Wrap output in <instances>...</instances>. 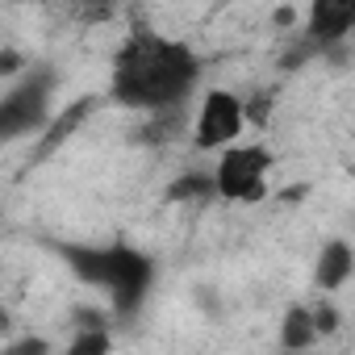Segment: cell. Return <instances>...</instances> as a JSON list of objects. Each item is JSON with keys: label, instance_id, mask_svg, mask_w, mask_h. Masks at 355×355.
Listing matches in <instances>:
<instances>
[{"label": "cell", "instance_id": "cell-1", "mask_svg": "<svg viewBox=\"0 0 355 355\" xmlns=\"http://www.w3.org/2000/svg\"><path fill=\"white\" fill-rule=\"evenodd\" d=\"M197 80V63L184 46H175L167 38H134L125 46V55L117 59L113 71V92L125 105H142V109H159V105H175Z\"/></svg>", "mask_w": 355, "mask_h": 355}, {"label": "cell", "instance_id": "cell-2", "mask_svg": "<svg viewBox=\"0 0 355 355\" xmlns=\"http://www.w3.org/2000/svg\"><path fill=\"white\" fill-rule=\"evenodd\" d=\"M268 150L263 146H234L222 155L218 175H214V189L226 201H263L268 189Z\"/></svg>", "mask_w": 355, "mask_h": 355}, {"label": "cell", "instance_id": "cell-3", "mask_svg": "<svg viewBox=\"0 0 355 355\" xmlns=\"http://www.w3.org/2000/svg\"><path fill=\"white\" fill-rule=\"evenodd\" d=\"M76 263L84 276L105 284L117 305H134L146 284V259H138L130 251H92V255H76Z\"/></svg>", "mask_w": 355, "mask_h": 355}, {"label": "cell", "instance_id": "cell-4", "mask_svg": "<svg viewBox=\"0 0 355 355\" xmlns=\"http://www.w3.org/2000/svg\"><path fill=\"white\" fill-rule=\"evenodd\" d=\"M243 121H247L243 101H239L234 92H222V88H218V92H209V96L201 101V113H197L193 138H197L201 150H214V146L234 142L239 130H243Z\"/></svg>", "mask_w": 355, "mask_h": 355}, {"label": "cell", "instance_id": "cell-5", "mask_svg": "<svg viewBox=\"0 0 355 355\" xmlns=\"http://www.w3.org/2000/svg\"><path fill=\"white\" fill-rule=\"evenodd\" d=\"M309 34L322 42L355 34V5H347V0H318L309 9Z\"/></svg>", "mask_w": 355, "mask_h": 355}, {"label": "cell", "instance_id": "cell-6", "mask_svg": "<svg viewBox=\"0 0 355 355\" xmlns=\"http://www.w3.org/2000/svg\"><path fill=\"white\" fill-rule=\"evenodd\" d=\"M38 117H42V84L38 88H26V92H17V96L5 101V109H0V130H5L9 138H17Z\"/></svg>", "mask_w": 355, "mask_h": 355}, {"label": "cell", "instance_id": "cell-7", "mask_svg": "<svg viewBox=\"0 0 355 355\" xmlns=\"http://www.w3.org/2000/svg\"><path fill=\"white\" fill-rule=\"evenodd\" d=\"M351 268H355V259H351V247H347V243H330V247L322 251V259H318V272H313V280H318V288L334 293L338 284H347Z\"/></svg>", "mask_w": 355, "mask_h": 355}, {"label": "cell", "instance_id": "cell-8", "mask_svg": "<svg viewBox=\"0 0 355 355\" xmlns=\"http://www.w3.org/2000/svg\"><path fill=\"white\" fill-rule=\"evenodd\" d=\"M318 318H313V309H288L284 313V326H280V343L288 347V351H305V347H313L318 343Z\"/></svg>", "mask_w": 355, "mask_h": 355}, {"label": "cell", "instance_id": "cell-9", "mask_svg": "<svg viewBox=\"0 0 355 355\" xmlns=\"http://www.w3.org/2000/svg\"><path fill=\"white\" fill-rule=\"evenodd\" d=\"M88 113H92V101H88V96H84V101H76V105H71V109H67V113L51 125V134H46V138H42V146H38V155H51L59 142H67V138L76 134V125H80Z\"/></svg>", "mask_w": 355, "mask_h": 355}, {"label": "cell", "instance_id": "cell-10", "mask_svg": "<svg viewBox=\"0 0 355 355\" xmlns=\"http://www.w3.org/2000/svg\"><path fill=\"white\" fill-rule=\"evenodd\" d=\"M67 355H109V334L105 330H84L71 338Z\"/></svg>", "mask_w": 355, "mask_h": 355}, {"label": "cell", "instance_id": "cell-11", "mask_svg": "<svg viewBox=\"0 0 355 355\" xmlns=\"http://www.w3.org/2000/svg\"><path fill=\"white\" fill-rule=\"evenodd\" d=\"M9 355H46V343L42 338H21L17 347H9Z\"/></svg>", "mask_w": 355, "mask_h": 355}, {"label": "cell", "instance_id": "cell-12", "mask_svg": "<svg viewBox=\"0 0 355 355\" xmlns=\"http://www.w3.org/2000/svg\"><path fill=\"white\" fill-rule=\"evenodd\" d=\"M17 63H21V59H17V51H5V55H0V71H5V76H13V71H17Z\"/></svg>", "mask_w": 355, "mask_h": 355}]
</instances>
